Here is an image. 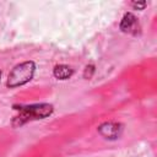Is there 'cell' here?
Returning a JSON list of instances; mask_svg holds the SVG:
<instances>
[{
	"instance_id": "cell-1",
	"label": "cell",
	"mask_w": 157,
	"mask_h": 157,
	"mask_svg": "<svg viewBox=\"0 0 157 157\" xmlns=\"http://www.w3.org/2000/svg\"><path fill=\"white\" fill-rule=\"evenodd\" d=\"M13 109L17 114L12 119L13 126H21L28 121L44 119L49 117L54 108L49 103H36V104H26V105H13Z\"/></svg>"
},
{
	"instance_id": "cell-2",
	"label": "cell",
	"mask_w": 157,
	"mask_h": 157,
	"mask_svg": "<svg viewBox=\"0 0 157 157\" xmlns=\"http://www.w3.org/2000/svg\"><path fill=\"white\" fill-rule=\"evenodd\" d=\"M34 71L36 64L33 61H23L21 64H17L16 66H13V69L10 71L7 76V87L15 88L29 82L33 78Z\"/></svg>"
},
{
	"instance_id": "cell-3",
	"label": "cell",
	"mask_w": 157,
	"mask_h": 157,
	"mask_svg": "<svg viewBox=\"0 0 157 157\" xmlns=\"http://www.w3.org/2000/svg\"><path fill=\"white\" fill-rule=\"evenodd\" d=\"M98 132L108 140H117L123 132V125L114 121H107L98 126Z\"/></svg>"
},
{
	"instance_id": "cell-4",
	"label": "cell",
	"mask_w": 157,
	"mask_h": 157,
	"mask_svg": "<svg viewBox=\"0 0 157 157\" xmlns=\"http://www.w3.org/2000/svg\"><path fill=\"white\" fill-rule=\"evenodd\" d=\"M120 29L124 33H129V34H137L140 27H139V22L137 18L131 13V12H126L121 21H120Z\"/></svg>"
},
{
	"instance_id": "cell-5",
	"label": "cell",
	"mask_w": 157,
	"mask_h": 157,
	"mask_svg": "<svg viewBox=\"0 0 157 157\" xmlns=\"http://www.w3.org/2000/svg\"><path fill=\"white\" fill-rule=\"evenodd\" d=\"M74 74V70L67 66V65H64V64H60V65H56L53 70V75L54 77H56L58 80H67L72 76Z\"/></svg>"
},
{
	"instance_id": "cell-6",
	"label": "cell",
	"mask_w": 157,
	"mask_h": 157,
	"mask_svg": "<svg viewBox=\"0 0 157 157\" xmlns=\"http://www.w3.org/2000/svg\"><path fill=\"white\" fill-rule=\"evenodd\" d=\"M93 72H94V66H93L92 64H91V65H87V66L85 67V71H83V77L88 80V78L92 77Z\"/></svg>"
},
{
	"instance_id": "cell-7",
	"label": "cell",
	"mask_w": 157,
	"mask_h": 157,
	"mask_svg": "<svg viewBox=\"0 0 157 157\" xmlns=\"http://www.w3.org/2000/svg\"><path fill=\"white\" fill-rule=\"evenodd\" d=\"M131 6L134 7V9H139V10H142V9H145V6H146V2L145 1H142V2H131Z\"/></svg>"
},
{
	"instance_id": "cell-8",
	"label": "cell",
	"mask_w": 157,
	"mask_h": 157,
	"mask_svg": "<svg viewBox=\"0 0 157 157\" xmlns=\"http://www.w3.org/2000/svg\"><path fill=\"white\" fill-rule=\"evenodd\" d=\"M0 80H1V72H0Z\"/></svg>"
}]
</instances>
